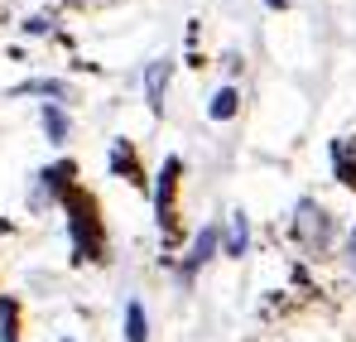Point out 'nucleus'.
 <instances>
[{"mask_svg": "<svg viewBox=\"0 0 356 342\" xmlns=\"http://www.w3.org/2000/svg\"><path fill=\"white\" fill-rule=\"evenodd\" d=\"M63 208H67V222H72V246H77V261H102V227H97V203L82 193V188H63L58 193Z\"/></svg>", "mask_w": 356, "mask_h": 342, "instance_id": "obj_1", "label": "nucleus"}, {"mask_svg": "<svg viewBox=\"0 0 356 342\" xmlns=\"http://www.w3.org/2000/svg\"><path fill=\"white\" fill-rule=\"evenodd\" d=\"M294 231H298V246H303V251L323 256V251L332 246V236H337V222L327 217V208H323V203L303 198V203H298V212H294Z\"/></svg>", "mask_w": 356, "mask_h": 342, "instance_id": "obj_2", "label": "nucleus"}, {"mask_svg": "<svg viewBox=\"0 0 356 342\" xmlns=\"http://www.w3.org/2000/svg\"><path fill=\"white\" fill-rule=\"evenodd\" d=\"M178 160H164L159 169V188H154V212H159V227H164V241H174L178 231V217H174V188H178Z\"/></svg>", "mask_w": 356, "mask_h": 342, "instance_id": "obj_3", "label": "nucleus"}, {"mask_svg": "<svg viewBox=\"0 0 356 342\" xmlns=\"http://www.w3.org/2000/svg\"><path fill=\"white\" fill-rule=\"evenodd\" d=\"M169 72H174V63H169V58L149 63V72H145V97H149V111H164V87H169Z\"/></svg>", "mask_w": 356, "mask_h": 342, "instance_id": "obj_4", "label": "nucleus"}, {"mask_svg": "<svg viewBox=\"0 0 356 342\" xmlns=\"http://www.w3.org/2000/svg\"><path fill=\"white\" fill-rule=\"evenodd\" d=\"M332 169H337V178H342L347 188H356V135L332 140Z\"/></svg>", "mask_w": 356, "mask_h": 342, "instance_id": "obj_5", "label": "nucleus"}, {"mask_svg": "<svg viewBox=\"0 0 356 342\" xmlns=\"http://www.w3.org/2000/svg\"><path fill=\"white\" fill-rule=\"evenodd\" d=\"M217 236H222L217 227H202V231H197V241H193V256H188L183 275H193V270H197L202 261H212V251H217Z\"/></svg>", "mask_w": 356, "mask_h": 342, "instance_id": "obj_6", "label": "nucleus"}, {"mask_svg": "<svg viewBox=\"0 0 356 342\" xmlns=\"http://www.w3.org/2000/svg\"><path fill=\"white\" fill-rule=\"evenodd\" d=\"M149 338V323H145V304L130 299L125 304V342H145Z\"/></svg>", "mask_w": 356, "mask_h": 342, "instance_id": "obj_7", "label": "nucleus"}, {"mask_svg": "<svg viewBox=\"0 0 356 342\" xmlns=\"http://www.w3.org/2000/svg\"><path fill=\"white\" fill-rule=\"evenodd\" d=\"M245 246H250V222H245V212H232V227H227V256H245Z\"/></svg>", "mask_w": 356, "mask_h": 342, "instance_id": "obj_8", "label": "nucleus"}, {"mask_svg": "<svg viewBox=\"0 0 356 342\" xmlns=\"http://www.w3.org/2000/svg\"><path fill=\"white\" fill-rule=\"evenodd\" d=\"M236 107H241L236 87H222V92L212 97V107H207V111H212V121H232V116H236Z\"/></svg>", "mask_w": 356, "mask_h": 342, "instance_id": "obj_9", "label": "nucleus"}, {"mask_svg": "<svg viewBox=\"0 0 356 342\" xmlns=\"http://www.w3.org/2000/svg\"><path fill=\"white\" fill-rule=\"evenodd\" d=\"M15 92H34V97H58V102H67V87H63V82H54V77L24 82V87H15Z\"/></svg>", "mask_w": 356, "mask_h": 342, "instance_id": "obj_10", "label": "nucleus"}, {"mask_svg": "<svg viewBox=\"0 0 356 342\" xmlns=\"http://www.w3.org/2000/svg\"><path fill=\"white\" fill-rule=\"evenodd\" d=\"M44 130H49V140H67V116L58 107H44Z\"/></svg>", "mask_w": 356, "mask_h": 342, "instance_id": "obj_11", "label": "nucleus"}, {"mask_svg": "<svg viewBox=\"0 0 356 342\" xmlns=\"http://www.w3.org/2000/svg\"><path fill=\"white\" fill-rule=\"evenodd\" d=\"M15 318H19L15 299H0V342H15Z\"/></svg>", "mask_w": 356, "mask_h": 342, "instance_id": "obj_12", "label": "nucleus"}, {"mask_svg": "<svg viewBox=\"0 0 356 342\" xmlns=\"http://www.w3.org/2000/svg\"><path fill=\"white\" fill-rule=\"evenodd\" d=\"M111 169L130 173V183H140V173H135V160H130V150H125V145H116V150H111Z\"/></svg>", "mask_w": 356, "mask_h": 342, "instance_id": "obj_13", "label": "nucleus"}, {"mask_svg": "<svg viewBox=\"0 0 356 342\" xmlns=\"http://www.w3.org/2000/svg\"><path fill=\"white\" fill-rule=\"evenodd\" d=\"M347 261H352V275H356V227H352V256Z\"/></svg>", "mask_w": 356, "mask_h": 342, "instance_id": "obj_14", "label": "nucleus"}, {"mask_svg": "<svg viewBox=\"0 0 356 342\" xmlns=\"http://www.w3.org/2000/svg\"><path fill=\"white\" fill-rule=\"evenodd\" d=\"M265 5H270V10H284V0H265Z\"/></svg>", "mask_w": 356, "mask_h": 342, "instance_id": "obj_15", "label": "nucleus"}, {"mask_svg": "<svg viewBox=\"0 0 356 342\" xmlns=\"http://www.w3.org/2000/svg\"><path fill=\"white\" fill-rule=\"evenodd\" d=\"M63 342H72V338H63Z\"/></svg>", "mask_w": 356, "mask_h": 342, "instance_id": "obj_16", "label": "nucleus"}]
</instances>
